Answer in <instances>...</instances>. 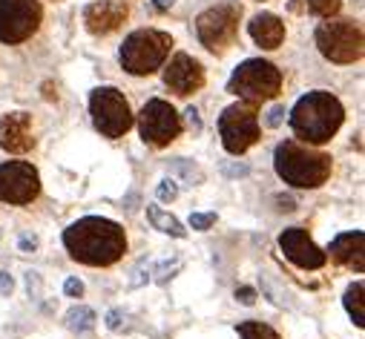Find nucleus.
Returning a JSON list of instances; mask_svg holds the SVG:
<instances>
[{
	"mask_svg": "<svg viewBox=\"0 0 365 339\" xmlns=\"http://www.w3.org/2000/svg\"><path fill=\"white\" fill-rule=\"evenodd\" d=\"M138 130H141V138L150 147H167L181 133V115L173 109V104L153 98V101H147L138 112Z\"/></svg>",
	"mask_w": 365,
	"mask_h": 339,
	"instance_id": "obj_11",
	"label": "nucleus"
},
{
	"mask_svg": "<svg viewBox=\"0 0 365 339\" xmlns=\"http://www.w3.org/2000/svg\"><path fill=\"white\" fill-rule=\"evenodd\" d=\"M239 20H241V4H236V0H225V4L204 9L196 18V35L201 46H207L210 52H225L227 46H233L239 35Z\"/></svg>",
	"mask_w": 365,
	"mask_h": 339,
	"instance_id": "obj_7",
	"label": "nucleus"
},
{
	"mask_svg": "<svg viewBox=\"0 0 365 339\" xmlns=\"http://www.w3.org/2000/svg\"><path fill=\"white\" fill-rule=\"evenodd\" d=\"M185 115H187V124H190V127H193V130L199 133V130H201V121H199V112H196V109L190 107V109H187Z\"/></svg>",
	"mask_w": 365,
	"mask_h": 339,
	"instance_id": "obj_29",
	"label": "nucleus"
},
{
	"mask_svg": "<svg viewBox=\"0 0 365 339\" xmlns=\"http://www.w3.org/2000/svg\"><path fill=\"white\" fill-rule=\"evenodd\" d=\"M41 193V175L29 161L0 164V201L6 204H32Z\"/></svg>",
	"mask_w": 365,
	"mask_h": 339,
	"instance_id": "obj_12",
	"label": "nucleus"
},
{
	"mask_svg": "<svg viewBox=\"0 0 365 339\" xmlns=\"http://www.w3.org/2000/svg\"><path fill=\"white\" fill-rule=\"evenodd\" d=\"M279 248H282L285 259L293 262V265L302 267V270H319V267L328 262V256L314 244V239L308 236L305 227H288V230L279 236Z\"/></svg>",
	"mask_w": 365,
	"mask_h": 339,
	"instance_id": "obj_14",
	"label": "nucleus"
},
{
	"mask_svg": "<svg viewBox=\"0 0 365 339\" xmlns=\"http://www.w3.org/2000/svg\"><path fill=\"white\" fill-rule=\"evenodd\" d=\"M273 164L285 184L302 190H317L331 178V156L302 141H282L273 152Z\"/></svg>",
	"mask_w": 365,
	"mask_h": 339,
	"instance_id": "obj_3",
	"label": "nucleus"
},
{
	"mask_svg": "<svg viewBox=\"0 0 365 339\" xmlns=\"http://www.w3.org/2000/svg\"><path fill=\"white\" fill-rule=\"evenodd\" d=\"M308 9L317 18H333L343 9V0H308Z\"/></svg>",
	"mask_w": 365,
	"mask_h": 339,
	"instance_id": "obj_23",
	"label": "nucleus"
},
{
	"mask_svg": "<svg viewBox=\"0 0 365 339\" xmlns=\"http://www.w3.org/2000/svg\"><path fill=\"white\" fill-rule=\"evenodd\" d=\"M0 147L6 152H29L35 147L32 115L29 112H6L0 115Z\"/></svg>",
	"mask_w": 365,
	"mask_h": 339,
	"instance_id": "obj_16",
	"label": "nucleus"
},
{
	"mask_svg": "<svg viewBox=\"0 0 365 339\" xmlns=\"http://www.w3.org/2000/svg\"><path fill=\"white\" fill-rule=\"evenodd\" d=\"M236 299H239L241 305H253V302H256V291H253V288H239V291H236Z\"/></svg>",
	"mask_w": 365,
	"mask_h": 339,
	"instance_id": "obj_27",
	"label": "nucleus"
},
{
	"mask_svg": "<svg viewBox=\"0 0 365 339\" xmlns=\"http://www.w3.org/2000/svg\"><path fill=\"white\" fill-rule=\"evenodd\" d=\"M227 92L236 95L239 101L248 104H262V101H273L282 92V72L262 58H251L245 64H239L227 81Z\"/></svg>",
	"mask_w": 365,
	"mask_h": 339,
	"instance_id": "obj_5",
	"label": "nucleus"
},
{
	"mask_svg": "<svg viewBox=\"0 0 365 339\" xmlns=\"http://www.w3.org/2000/svg\"><path fill=\"white\" fill-rule=\"evenodd\" d=\"M239 336L241 339H282L277 331H273L267 322H259V319H248V322H239L236 325Z\"/></svg>",
	"mask_w": 365,
	"mask_h": 339,
	"instance_id": "obj_22",
	"label": "nucleus"
},
{
	"mask_svg": "<svg viewBox=\"0 0 365 339\" xmlns=\"http://www.w3.org/2000/svg\"><path fill=\"white\" fill-rule=\"evenodd\" d=\"M64 291H67V296H81V293H84V285H81L78 279H67Z\"/></svg>",
	"mask_w": 365,
	"mask_h": 339,
	"instance_id": "obj_28",
	"label": "nucleus"
},
{
	"mask_svg": "<svg viewBox=\"0 0 365 339\" xmlns=\"http://www.w3.org/2000/svg\"><path fill=\"white\" fill-rule=\"evenodd\" d=\"M67 328L75 331V333H89L95 328V311L93 307H84V305L72 307V311L67 314Z\"/></svg>",
	"mask_w": 365,
	"mask_h": 339,
	"instance_id": "obj_21",
	"label": "nucleus"
},
{
	"mask_svg": "<svg viewBox=\"0 0 365 339\" xmlns=\"http://www.w3.org/2000/svg\"><path fill=\"white\" fill-rule=\"evenodd\" d=\"M118 319H121V314H118V311H112V314H109V328H112V331H115V328H121V322H118Z\"/></svg>",
	"mask_w": 365,
	"mask_h": 339,
	"instance_id": "obj_32",
	"label": "nucleus"
},
{
	"mask_svg": "<svg viewBox=\"0 0 365 339\" xmlns=\"http://www.w3.org/2000/svg\"><path fill=\"white\" fill-rule=\"evenodd\" d=\"M89 115L93 124L104 138H121L133 127V109L124 98V92L115 86H98L89 95Z\"/></svg>",
	"mask_w": 365,
	"mask_h": 339,
	"instance_id": "obj_8",
	"label": "nucleus"
},
{
	"mask_svg": "<svg viewBox=\"0 0 365 339\" xmlns=\"http://www.w3.org/2000/svg\"><path fill=\"white\" fill-rule=\"evenodd\" d=\"M130 18L124 0H95L84 9V23L93 35H112Z\"/></svg>",
	"mask_w": 365,
	"mask_h": 339,
	"instance_id": "obj_15",
	"label": "nucleus"
},
{
	"mask_svg": "<svg viewBox=\"0 0 365 339\" xmlns=\"http://www.w3.org/2000/svg\"><path fill=\"white\" fill-rule=\"evenodd\" d=\"M282 121H285V107H273V109L267 112V121H265V124H267V127H279Z\"/></svg>",
	"mask_w": 365,
	"mask_h": 339,
	"instance_id": "obj_26",
	"label": "nucleus"
},
{
	"mask_svg": "<svg viewBox=\"0 0 365 339\" xmlns=\"http://www.w3.org/2000/svg\"><path fill=\"white\" fill-rule=\"evenodd\" d=\"M317 46L331 64H354L365 52L362 26L348 18H325L317 29Z\"/></svg>",
	"mask_w": 365,
	"mask_h": 339,
	"instance_id": "obj_6",
	"label": "nucleus"
},
{
	"mask_svg": "<svg viewBox=\"0 0 365 339\" xmlns=\"http://www.w3.org/2000/svg\"><path fill=\"white\" fill-rule=\"evenodd\" d=\"M362 293H365V285L362 282H354L348 291H345V311L351 314L354 325L357 328H365V311H362Z\"/></svg>",
	"mask_w": 365,
	"mask_h": 339,
	"instance_id": "obj_20",
	"label": "nucleus"
},
{
	"mask_svg": "<svg viewBox=\"0 0 365 339\" xmlns=\"http://www.w3.org/2000/svg\"><path fill=\"white\" fill-rule=\"evenodd\" d=\"M44 20L38 0H0V44L29 41Z\"/></svg>",
	"mask_w": 365,
	"mask_h": 339,
	"instance_id": "obj_10",
	"label": "nucleus"
},
{
	"mask_svg": "<svg viewBox=\"0 0 365 339\" xmlns=\"http://www.w3.org/2000/svg\"><path fill=\"white\" fill-rule=\"evenodd\" d=\"M0 293H12V276L0 273Z\"/></svg>",
	"mask_w": 365,
	"mask_h": 339,
	"instance_id": "obj_30",
	"label": "nucleus"
},
{
	"mask_svg": "<svg viewBox=\"0 0 365 339\" xmlns=\"http://www.w3.org/2000/svg\"><path fill=\"white\" fill-rule=\"evenodd\" d=\"M259 107L239 101L230 104L219 118V135L230 156H241L259 141Z\"/></svg>",
	"mask_w": 365,
	"mask_h": 339,
	"instance_id": "obj_9",
	"label": "nucleus"
},
{
	"mask_svg": "<svg viewBox=\"0 0 365 339\" xmlns=\"http://www.w3.org/2000/svg\"><path fill=\"white\" fill-rule=\"evenodd\" d=\"M173 4H175V0H153V9L156 12H167V9H173Z\"/></svg>",
	"mask_w": 365,
	"mask_h": 339,
	"instance_id": "obj_31",
	"label": "nucleus"
},
{
	"mask_svg": "<svg viewBox=\"0 0 365 339\" xmlns=\"http://www.w3.org/2000/svg\"><path fill=\"white\" fill-rule=\"evenodd\" d=\"M170 49H173L170 32H161V29H135L121 44L118 58H121V67L130 75H153L156 69L164 67Z\"/></svg>",
	"mask_w": 365,
	"mask_h": 339,
	"instance_id": "obj_4",
	"label": "nucleus"
},
{
	"mask_svg": "<svg viewBox=\"0 0 365 339\" xmlns=\"http://www.w3.org/2000/svg\"><path fill=\"white\" fill-rule=\"evenodd\" d=\"M67 253L89 267H109L127 253V236L118 222L104 215H84L64 230Z\"/></svg>",
	"mask_w": 365,
	"mask_h": 339,
	"instance_id": "obj_1",
	"label": "nucleus"
},
{
	"mask_svg": "<svg viewBox=\"0 0 365 339\" xmlns=\"http://www.w3.org/2000/svg\"><path fill=\"white\" fill-rule=\"evenodd\" d=\"M164 86L173 95L187 98L193 92H199L204 86V67L187 52H175L170 58V64L164 67Z\"/></svg>",
	"mask_w": 365,
	"mask_h": 339,
	"instance_id": "obj_13",
	"label": "nucleus"
},
{
	"mask_svg": "<svg viewBox=\"0 0 365 339\" xmlns=\"http://www.w3.org/2000/svg\"><path fill=\"white\" fill-rule=\"evenodd\" d=\"M345 121V109L337 95L325 89L308 92L291 109V127L302 144H325L337 135Z\"/></svg>",
	"mask_w": 365,
	"mask_h": 339,
	"instance_id": "obj_2",
	"label": "nucleus"
},
{
	"mask_svg": "<svg viewBox=\"0 0 365 339\" xmlns=\"http://www.w3.org/2000/svg\"><path fill=\"white\" fill-rule=\"evenodd\" d=\"M337 265L343 267H351L357 273L365 270V233L362 230H354V233H340L337 239L331 241L328 253Z\"/></svg>",
	"mask_w": 365,
	"mask_h": 339,
	"instance_id": "obj_17",
	"label": "nucleus"
},
{
	"mask_svg": "<svg viewBox=\"0 0 365 339\" xmlns=\"http://www.w3.org/2000/svg\"><path fill=\"white\" fill-rule=\"evenodd\" d=\"M147 219H150V225H153L156 230H161L167 236H175V239H185L187 236L185 225H181L175 215H170L167 210H161L159 204H147Z\"/></svg>",
	"mask_w": 365,
	"mask_h": 339,
	"instance_id": "obj_19",
	"label": "nucleus"
},
{
	"mask_svg": "<svg viewBox=\"0 0 365 339\" xmlns=\"http://www.w3.org/2000/svg\"><path fill=\"white\" fill-rule=\"evenodd\" d=\"M216 225V213H193L190 215V227L193 230H207Z\"/></svg>",
	"mask_w": 365,
	"mask_h": 339,
	"instance_id": "obj_24",
	"label": "nucleus"
},
{
	"mask_svg": "<svg viewBox=\"0 0 365 339\" xmlns=\"http://www.w3.org/2000/svg\"><path fill=\"white\" fill-rule=\"evenodd\" d=\"M248 32L256 41V46H262V49H279L282 41H285V23L277 15H270V12H259L248 23Z\"/></svg>",
	"mask_w": 365,
	"mask_h": 339,
	"instance_id": "obj_18",
	"label": "nucleus"
},
{
	"mask_svg": "<svg viewBox=\"0 0 365 339\" xmlns=\"http://www.w3.org/2000/svg\"><path fill=\"white\" fill-rule=\"evenodd\" d=\"M175 196H178L175 181H173V178H164V181L159 184V199H161V201H173Z\"/></svg>",
	"mask_w": 365,
	"mask_h": 339,
	"instance_id": "obj_25",
	"label": "nucleus"
}]
</instances>
